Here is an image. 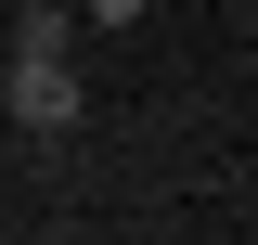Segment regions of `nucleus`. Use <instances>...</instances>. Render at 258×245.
<instances>
[{
	"label": "nucleus",
	"mask_w": 258,
	"mask_h": 245,
	"mask_svg": "<svg viewBox=\"0 0 258 245\" xmlns=\"http://www.w3.org/2000/svg\"><path fill=\"white\" fill-rule=\"evenodd\" d=\"M0 116H26V129H78V116H91V91H78V52H13V78H0Z\"/></svg>",
	"instance_id": "f257e3e1"
},
{
	"label": "nucleus",
	"mask_w": 258,
	"mask_h": 245,
	"mask_svg": "<svg viewBox=\"0 0 258 245\" xmlns=\"http://www.w3.org/2000/svg\"><path fill=\"white\" fill-rule=\"evenodd\" d=\"M13 52H78V0H26V39Z\"/></svg>",
	"instance_id": "f03ea898"
},
{
	"label": "nucleus",
	"mask_w": 258,
	"mask_h": 245,
	"mask_svg": "<svg viewBox=\"0 0 258 245\" xmlns=\"http://www.w3.org/2000/svg\"><path fill=\"white\" fill-rule=\"evenodd\" d=\"M78 26H142V0H78Z\"/></svg>",
	"instance_id": "7ed1b4c3"
}]
</instances>
